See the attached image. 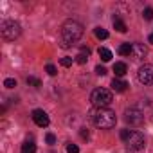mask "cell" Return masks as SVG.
<instances>
[{
    "instance_id": "obj_1",
    "label": "cell",
    "mask_w": 153,
    "mask_h": 153,
    "mask_svg": "<svg viewBox=\"0 0 153 153\" xmlns=\"http://www.w3.org/2000/svg\"><path fill=\"white\" fill-rule=\"evenodd\" d=\"M83 36V25L76 20H67L61 27V38H59V45L63 49H68L72 43H76Z\"/></svg>"
},
{
    "instance_id": "obj_2",
    "label": "cell",
    "mask_w": 153,
    "mask_h": 153,
    "mask_svg": "<svg viewBox=\"0 0 153 153\" xmlns=\"http://www.w3.org/2000/svg\"><path fill=\"white\" fill-rule=\"evenodd\" d=\"M92 119H94V124H96L97 128H103V130L114 128L115 123H117L115 112L110 110V108H97V110L92 114Z\"/></svg>"
},
{
    "instance_id": "obj_3",
    "label": "cell",
    "mask_w": 153,
    "mask_h": 153,
    "mask_svg": "<svg viewBox=\"0 0 153 153\" xmlns=\"http://www.w3.org/2000/svg\"><path fill=\"white\" fill-rule=\"evenodd\" d=\"M121 139L126 142L128 149L130 151H139L146 146V140H144V135L140 131H131V130H123L121 131Z\"/></svg>"
},
{
    "instance_id": "obj_4",
    "label": "cell",
    "mask_w": 153,
    "mask_h": 153,
    "mask_svg": "<svg viewBox=\"0 0 153 153\" xmlns=\"http://www.w3.org/2000/svg\"><path fill=\"white\" fill-rule=\"evenodd\" d=\"M0 34H2L4 40L13 42V40H16V38L22 34V27H20V24L15 22V20H6V22L0 24Z\"/></svg>"
},
{
    "instance_id": "obj_5",
    "label": "cell",
    "mask_w": 153,
    "mask_h": 153,
    "mask_svg": "<svg viewBox=\"0 0 153 153\" xmlns=\"http://www.w3.org/2000/svg\"><path fill=\"white\" fill-rule=\"evenodd\" d=\"M112 99H114V96L106 88H96L92 92V96H90V101H92V105L96 108H106L112 103Z\"/></svg>"
},
{
    "instance_id": "obj_6",
    "label": "cell",
    "mask_w": 153,
    "mask_h": 153,
    "mask_svg": "<svg viewBox=\"0 0 153 153\" xmlns=\"http://www.w3.org/2000/svg\"><path fill=\"white\" fill-rule=\"evenodd\" d=\"M124 121L131 126H137V124H142L144 121V114L139 110V108H128L124 112Z\"/></svg>"
},
{
    "instance_id": "obj_7",
    "label": "cell",
    "mask_w": 153,
    "mask_h": 153,
    "mask_svg": "<svg viewBox=\"0 0 153 153\" xmlns=\"http://www.w3.org/2000/svg\"><path fill=\"white\" fill-rule=\"evenodd\" d=\"M137 78L142 85H153V65H142L137 72Z\"/></svg>"
},
{
    "instance_id": "obj_8",
    "label": "cell",
    "mask_w": 153,
    "mask_h": 153,
    "mask_svg": "<svg viewBox=\"0 0 153 153\" xmlns=\"http://www.w3.org/2000/svg\"><path fill=\"white\" fill-rule=\"evenodd\" d=\"M31 117H33V121L36 123V126H40V128H47L49 126V115L43 112V110H33V114H31Z\"/></svg>"
},
{
    "instance_id": "obj_9",
    "label": "cell",
    "mask_w": 153,
    "mask_h": 153,
    "mask_svg": "<svg viewBox=\"0 0 153 153\" xmlns=\"http://www.w3.org/2000/svg\"><path fill=\"white\" fill-rule=\"evenodd\" d=\"M146 54H148V51H146V47L142 43H133L131 45V56H133V59H144Z\"/></svg>"
},
{
    "instance_id": "obj_10",
    "label": "cell",
    "mask_w": 153,
    "mask_h": 153,
    "mask_svg": "<svg viewBox=\"0 0 153 153\" xmlns=\"http://www.w3.org/2000/svg\"><path fill=\"white\" fill-rule=\"evenodd\" d=\"M88 56H90V49H88V47H83V49H81V52L76 56V63L85 65V63L88 61Z\"/></svg>"
},
{
    "instance_id": "obj_11",
    "label": "cell",
    "mask_w": 153,
    "mask_h": 153,
    "mask_svg": "<svg viewBox=\"0 0 153 153\" xmlns=\"http://www.w3.org/2000/svg\"><path fill=\"white\" fill-rule=\"evenodd\" d=\"M112 88H114L115 92H124V90L128 88V83L123 81V79H119V78H114V81H112Z\"/></svg>"
},
{
    "instance_id": "obj_12",
    "label": "cell",
    "mask_w": 153,
    "mask_h": 153,
    "mask_svg": "<svg viewBox=\"0 0 153 153\" xmlns=\"http://www.w3.org/2000/svg\"><path fill=\"white\" fill-rule=\"evenodd\" d=\"M126 70H128V67H126V63H123V61H117V63L114 65V72H115L117 78H123V76L126 74Z\"/></svg>"
},
{
    "instance_id": "obj_13",
    "label": "cell",
    "mask_w": 153,
    "mask_h": 153,
    "mask_svg": "<svg viewBox=\"0 0 153 153\" xmlns=\"http://www.w3.org/2000/svg\"><path fill=\"white\" fill-rule=\"evenodd\" d=\"M114 27H115V31H119V33H126V24H124L119 16H114Z\"/></svg>"
},
{
    "instance_id": "obj_14",
    "label": "cell",
    "mask_w": 153,
    "mask_h": 153,
    "mask_svg": "<svg viewBox=\"0 0 153 153\" xmlns=\"http://www.w3.org/2000/svg\"><path fill=\"white\" fill-rule=\"evenodd\" d=\"M97 52H99V58H101L103 61H110V59H112V52H110L106 47H99Z\"/></svg>"
},
{
    "instance_id": "obj_15",
    "label": "cell",
    "mask_w": 153,
    "mask_h": 153,
    "mask_svg": "<svg viewBox=\"0 0 153 153\" xmlns=\"http://www.w3.org/2000/svg\"><path fill=\"white\" fill-rule=\"evenodd\" d=\"M119 54L121 56H130L131 54V45L130 43H121L119 45Z\"/></svg>"
},
{
    "instance_id": "obj_16",
    "label": "cell",
    "mask_w": 153,
    "mask_h": 153,
    "mask_svg": "<svg viewBox=\"0 0 153 153\" xmlns=\"http://www.w3.org/2000/svg\"><path fill=\"white\" fill-rule=\"evenodd\" d=\"M20 153H36V146H34V142H24Z\"/></svg>"
},
{
    "instance_id": "obj_17",
    "label": "cell",
    "mask_w": 153,
    "mask_h": 153,
    "mask_svg": "<svg viewBox=\"0 0 153 153\" xmlns=\"http://www.w3.org/2000/svg\"><path fill=\"white\" fill-rule=\"evenodd\" d=\"M96 36H97L99 40H106V38H108V31L103 29V27H96Z\"/></svg>"
},
{
    "instance_id": "obj_18",
    "label": "cell",
    "mask_w": 153,
    "mask_h": 153,
    "mask_svg": "<svg viewBox=\"0 0 153 153\" xmlns=\"http://www.w3.org/2000/svg\"><path fill=\"white\" fill-rule=\"evenodd\" d=\"M142 18H144V20H153V9H151V7H146V9L142 11Z\"/></svg>"
},
{
    "instance_id": "obj_19",
    "label": "cell",
    "mask_w": 153,
    "mask_h": 153,
    "mask_svg": "<svg viewBox=\"0 0 153 153\" xmlns=\"http://www.w3.org/2000/svg\"><path fill=\"white\" fill-rule=\"evenodd\" d=\"M27 83L33 85V87H42V81L38 78H33V76H29V78H27Z\"/></svg>"
},
{
    "instance_id": "obj_20",
    "label": "cell",
    "mask_w": 153,
    "mask_h": 153,
    "mask_svg": "<svg viewBox=\"0 0 153 153\" xmlns=\"http://www.w3.org/2000/svg\"><path fill=\"white\" fill-rule=\"evenodd\" d=\"M72 61H76V59H72V58H68V56H65V58H61V59H59L61 67H70V65H72Z\"/></svg>"
},
{
    "instance_id": "obj_21",
    "label": "cell",
    "mask_w": 153,
    "mask_h": 153,
    "mask_svg": "<svg viewBox=\"0 0 153 153\" xmlns=\"http://www.w3.org/2000/svg\"><path fill=\"white\" fill-rule=\"evenodd\" d=\"M4 87H6V88H15V87H16V79H13V78H7V79L4 81Z\"/></svg>"
},
{
    "instance_id": "obj_22",
    "label": "cell",
    "mask_w": 153,
    "mask_h": 153,
    "mask_svg": "<svg viewBox=\"0 0 153 153\" xmlns=\"http://www.w3.org/2000/svg\"><path fill=\"white\" fill-rule=\"evenodd\" d=\"M45 70H47V74H49V76H56V74H58V70H56V67H54L52 63H49V65L45 67Z\"/></svg>"
},
{
    "instance_id": "obj_23",
    "label": "cell",
    "mask_w": 153,
    "mask_h": 153,
    "mask_svg": "<svg viewBox=\"0 0 153 153\" xmlns=\"http://www.w3.org/2000/svg\"><path fill=\"white\" fill-rule=\"evenodd\" d=\"M67 153H79V148L76 144H68L67 146Z\"/></svg>"
},
{
    "instance_id": "obj_24",
    "label": "cell",
    "mask_w": 153,
    "mask_h": 153,
    "mask_svg": "<svg viewBox=\"0 0 153 153\" xmlns=\"http://www.w3.org/2000/svg\"><path fill=\"white\" fill-rule=\"evenodd\" d=\"M96 74H97V76H105V74H106V68L101 67V65H97V67H96Z\"/></svg>"
},
{
    "instance_id": "obj_25",
    "label": "cell",
    "mask_w": 153,
    "mask_h": 153,
    "mask_svg": "<svg viewBox=\"0 0 153 153\" xmlns=\"http://www.w3.org/2000/svg\"><path fill=\"white\" fill-rule=\"evenodd\" d=\"M45 140H47V144H54V142H56V137H54V133H47Z\"/></svg>"
},
{
    "instance_id": "obj_26",
    "label": "cell",
    "mask_w": 153,
    "mask_h": 153,
    "mask_svg": "<svg viewBox=\"0 0 153 153\" xmlns=\"http://www.w3.org/2000/svg\"><path fill=\"white\" fill-rule=\"evenodd\" d=\"M81 139H88V130L87 128H81Z\"/></svg>"
},
{
    "instance_id": "obj_27",
    "label": "cell",
    "mask_w": 153,
    "mask_h": 153,
    "mask_svg": "<svg viewBox=\"0 0 153 153\" xmlns=\"http://www.w3.org/2000/svg\"><path fill=\"white\" fill-rule=\"evenodd\" d=\"M148 40H149V43H153V34H149V38H148Z\"/></svg>"
},
{
    "instance_id": "obj_28",
    "label": "cell",
    "mask_w": 153,
    "mask_h": 153,
    "mask_svg": "<svg viewBox=\"0 0 153 153\" xmlns=\"http://www.w3.org/2000/svg\"><path fill=\"white\" fill-rule=\"evenodd\" d=\"M151 121H153V117H151Z\"/></svg>"
}]
</instances>
